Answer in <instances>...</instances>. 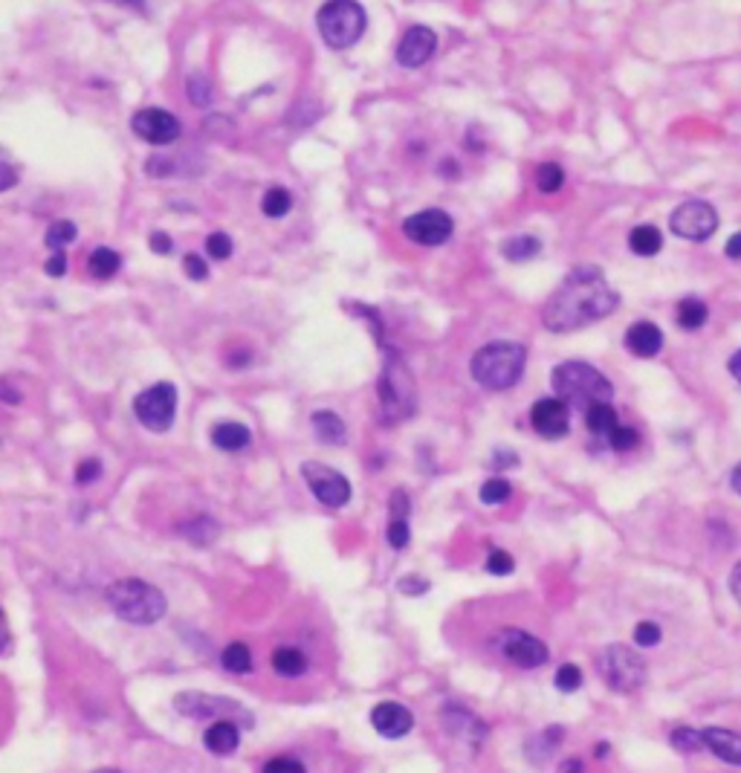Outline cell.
<instances>
[{"instance_id":"1","label":"cell","mask_w":741,"mask_h":773,"mask_svg":"<svg viewBox=\"0 0 741 773\" xmlns=\"http://www.w3.org/2000/svg\"><path fill=\"white\" fill-rule=\"evenodd\" d=\"M617 304H620V293L605 281L603 270L594 264H579L553 290V296L542 310V322L553 333H571L611 316Z\"/></svg>"},{"instance_id":"2","label":"cell","mask_w":741,"mask_h":773,"mask_svg":"<svg viewBox=\"0 0 741 773\" xmlns=\"http://www.w3.org/2000/svg\"><path fill=\"white\" fill-rule=\"evenodd\" d=\"M550 386L562 403H568V409H577L582 415H588L594 406L611 403V397H614V386L608 383L603 371H597L594 365L579 362V359H568V362L556 365L550 374Z\"/></svg>"},{"instance_id":"3","label":"cell","mask_w":741,"mask_h":773,"mask_svg":"<svg viewBox=\"0 0 741 773\" xmlns=\"http://www.w3.org/2000/svg\"><path fill=\"white\" fill-rule=\"evenodd\" d=\"M527 365V348L519 342H490L475 351L469 362L472 380L490 391L513 388L524 374Z\"/></svg>"},{"instance_id":"4","label":"cell","mask_w":741,"mask_h":773,"mask_svg":"<svg viewBox=\"0 0 741 773\" xmlns=\"http://www.w3.org/2000/svg\"><path fill=\"white\" fill-rule=\"evenodd\" d=\"M108 603L116 611V617L134 623V626H151L165 617V594L145 580H119L108 588Z\"/></svg>"},{"instance_id":"5","label":"cell","mask_w":741,"mask_h":773,"mask_svg":"<svg viewBox=\"0 0 741 773\" xmlns=\"http://www.w3.org/2000/svg\"><path fill=\"white\" fill-rule=\"evenodd\" d=\"M377 394H380V412L385 423H400L417 412V388H414L412 371L397 354H388L385 359Z\"/></svg>"},{"instance_id":"6","label":"cell","mask_w":741,"mask_h":773,"mask_svg":"<svg viewBox=\"0 0 741 773\" xmlns=\"http://www.w3.org/2000/svg\"><path fill=\"white\" fill-rule=\"evenodd\" d=\"M316 27H319L328 47L348 50L362 38V32L368 27V18H365V9L354 0H330L319 9Z\"/></svg>"},{"instance_id":"7","label":"cell","mask_w":741,"mask_h":773,"mask_svg":"<svg viewBox=\"0 0 741 773\" xmlns=\"http://www.w3.org/2000/svg\"><path fill=\"white\" fill-rule=\"evenodd\" d=\"M600 675L614 692H634L646 681V661L629 646L611 643L600 655Z\"/></svg>"},{"instance_id":"8","label":"cell","mask_w":741,"mask_h":773,"mask_svg":"<svg viewBox=\"0 0 741 773\" xmlns=\"http://www.w3.org/2000/svg\"><path fill=\"white\" fill-rule=\"evenodd\" d=\"M134 415L142 426H148L154 432H165L177 415V388L171 383H157V386L145 388L134 400Z\"/></svg>"},{"instance_id":"9","label":"cell","mask_w":741,"mask_h":773,"mask_svg":"<svg viewBox=\"0 0 741 773\" xmlns=\"http://www.w3.org/2000/svg\"><path fill=\"white\" fill-rule=\"evenodd\" d=\"M302 475L313 496L319 498L325 507H345L351 501V481L322 461H304Z\"/></svg>"},{"instance_id":"10","label":"cell","mask_w":741,"mask_h":773,"mask_svg":"<svg viewBox=\"0 0 741 773\" xmlns=\"http://www.w3.org/2000/svg\"><path fill=\"white\" fill-rule=\"evenodd\" d=\"M669 226L678 238H687V241H707L718 229V212L707 200H687L681 203L672 218H669Z\"/></svg>"},{"instance_id":"11","label":"cell","mask_w":741,"mask_h":773,"mask_svg":"<svg viewBox=\"0 0 741 773\" xmlns=\"http://www.w3.org/2000/svg\"><path fill=\"white\" fill-rule=\"evenodd\" d=\"M495 646L501 649V655L510 663L522 666V669H536V666H545L550 658L548 646L539 640V637L527 635L522 629H507L501 632Z\"/></svg>"},{"instance_id":"12","label":"cell","mask_w":741,"mask_h":773,"mask_svg":"<svg viewBox=\"0 0 741 773\" xmlns=\"http://www.w3.org/2000/svg\"><path fill=\"white\" fill-rule=\"evenodd\" d=\"M403 232H406L409 241L420 244V247H440V244H446L452 238L455 223H452V218L443 209H423V212H417L412 218H406Z\"/></svg>"},{"instance_id":"13","label":"cell","mask_w":741,"mask_h":773,"mask_svg":"<svg viewBox=\"0 0 741 773\" xmlns=\"http://www.w3.org/2000/svg\"><path fill=\"white\" fill-rule=\"evenodd\" d=\"M131 128L139 139L151 142V145H171L174 139L183 134V125L174 113L163 111V108H142L134 113Z\"/></svg>"},{"instance_id":"14","label":"cell","mask_w":741,"mask_h":773,"mask_svg":"<svg viewBox=\"0 0 741 773\" xmlns=\"http://www.w3.org/2000/svg\"><path fill=\"white\" fill-rule=\"evenodd\" d=\"M530 426L542 438H548V441L565 438L571 432V409H568V403H562L559 397L536 400L533 409H530Z\"/></svg>"},{"instance_id":"15","label":"cell","mask_w":741,"mask_h":773,"mask_svg":"<svg viewBox=\"0 0 741 773\" xmlns=\"http://www.w3.org/2000/svg\"><path fill=\"white\" fill-rule=\"evenodd\" d=\"M174 707L183 713V716L189 718H209V716H220L223 713H235V716H244L252 721L247 710H241L235 701H229V698H218V695H209V692H180L177 698H174Z\"/></svg>"},{"instance_id":"16","label":"cell","mask_w":741,"mask_h":773,"mask_svg":"<svg viewBox=\"0 0 741 773\" xmlns=\"http://www.w3.org/2000/svg\"><path fill=\"white\" fill-rule=\"evenodd\" d=\"M438 50V35L429 27H412L397 44V61L403 67H423Z\"/></svg>"},{"instance_id":"17","label":"cell","mask_w":741,"mask_h":773,"mask_svg":"<svg viewBox=\"0 0 741 773\" xmlns=\"http://www.w3.org/2000/svg\"><path fill=\"white\" fill-rule=\"evenodd\" d=\"M371 724H374V730L385 736V739H403V736H409L414 727V716L412 710H406L403 704H397V701H383V704H377L374 710H371Z\"/></svg>"},{"instance_id":"18","label":"cell","mask_w":741,"mask_h":773,"mask_svg":"<svg viewBox=\"0 0 741 773\" xmlns=\"http://www.w3.org/2000/svg\"><path fill=\"white\" fill-rule=\"evenodd\" d=\"M238 742H241V724L232 721V718H218L206 727L203 733V745L209 747L215 756H229L238 750Z\"/></svg>"},{"instance_id":"19","label":"cell","mask_w":741,"mask_h":773,"mask_svg":"<svg viewBox=\"0 0 741 773\" xmlns=\"http://www.w3.org/2000/svg\"><path fill=\"white\" fill-rule=\"evenodd\" d=\"M626 348L640 359L658 357L663 348V333L655 322H634L626 331Z\"/></svg>"},{"instance_id":"20","label":"cell","mask_w":741,"mask_h":773,"mask_svg":"<svg viewBox=\"0 0 741 773\" xmlns=\"http://www.w3.org/2000/svg\"><path fill=\"white\" fill-rule=\"evenodd\" d=\"M704 745L718 759L741 768V733L724 730V727H704Z\"/></svg>"},{"instance_id":"21","label":"cell","mask_w":741,"mask_h":773,"mask_svg":"<svg viewBox=\"0 0 741 773\" xmlns=\"http://www.w3.org/2000/svg\"><path fill=\"white\" fill-rule=\"evenodd\" d=\"M249 441H252V432H249L244 423H218L212 429V443L223 449V452H238V449H247Z\"/></svg>"},{"instance_id":"22","label":"cell","mask_w":741,"mask_h":773,"mask_svg":"<svg viewBox=\"0 0 741 773\" xmlns=\"http://www.w3.org/2000/svg\"><path fill=\"white\" fill-rule=\"evenodd\" d=\"M629 247H632L634 255H643V258L658 255L660 247H663V238H660L658 226H652V223L634 226L632 235H629Z\"/></svg>"},{"instance_id":"23","label":"cell","mask_w":741,"mask_h":773,"mask_svg":"<svg viewBox=\"0 0 741 773\" xmlns=\"http://www.w3.org/2000/svg\"><path fill=\"white\" fill-rule=\"evenodd\" d=\"M273 669L281 678H299L307 669V658L293 646H278L273 652Z\"/></svg>"},{"instance_id":"24","label":"cell","mask_w":741,"mask_h":773,"mask_svg":"<svg viewBox=\"0 0 741 773\" xmlns=\"http://www.w3.org/2000/svg\"><path fill=\"white\" fill-rule=\"evenodd\" d=\"M90 276L99 278V281H108L119 273V267H122V255L119 252H113L108 247H99L90 252Z\"/></svg>"},{"instance_id":"25","label":"cell","mask_w":741,"mask_h":773,"mask_svg":"<svg viewBox=\"0 0 741 773\" xmlns=\"http://www.w3.org/2000/svg\"><path fill=\"white\" fill-rule=\"evenodd\" d=\"M539 252H542V241L533 238V235L510 238V241H504V247H501V255H504L507 261H513V264H524V261L536 258Z\"/></svg>"},{"instance_id":"26","label":"cell","mask_w":741,"mask_h":773,"mask_svg":"<svg viewBox=\"0 0 741 773\" xmlns=\"http://www.w3.org/2000/svg\"><path fill=\"white\" fill-rule=\"evenodd\" d=\"M313 432L319 435V441L325 443H345V438H348L342 417L333 415V412H316L313 415Z\"/></svg>"},{"instance_id":"27","label":"cell","mask_w":741,"mask_h":773,"mask_svg":"<svg viewBox=\"0 0 741 773\" xmlns=\"http://www.w3.org/2000/svg\"><path fill=\"white\" fill-rule=\"evenodd\" d=\"M707 316H710L707 304L701 302V299H695V296H687V299H681V304H678V325H681L684 331H698V328H704Z\"/></svg>"},{"instance_id":"28","label":"cell","mask_w":741,"mask_h":773,"mask_svg":"<svg viewBox=\"0 0 741 773\" xmlns=\"http://www.w3.org/2000/svg\"><path fill=\"white\" fill-rule=\"evenodd\" d=\"M220 663H223V669H229V672H235V675H247V672H252V652H249L247 643L235 640V643H229V646L223 649Z\"/></svg>"},{"instance_id":"29","label":"cell","mask_w":741,"mask_h":773,"mask_svg":"<svg viewBox=\"0 0 741 773\" xmlns=\"http://www.w3.org/2000/svg\"><path fill=\"white\" fill-rule=\"evenodd\" d=\"M290 209H293V194L287 192L284 186H273L261 197V212L267 218H284Z\"/></svg>"},{"instance_id":"30","label":"cell","mask_w":741,"mask_h":773,"mask_svg":"<svg viewBox=\"0 0 741 773\" xmlns=\"http://www.w3.org/2000/svg\"><path fill=\"white\" fill-rule=\"evenodd\" d=\"M585 426H588L594 435L608 438V435H611V429H614V426H620V420H617V412L611 409V403H603V406H594V409L585 415Z\"/></svg>"},{"instance_id":"31","label":"cell","mask_w":741,"mask_h":773,"mask_svg":"<svg viewBox=\"0 0 741 773\" xmlns=\"http://www.w3.org/2000/svg\"><path fill=\"white\" fill-rule=\"evenodd\" d=\"M76 235H79V229H76V223L73 221H55L50 223V229H47V247L55 249V252H64L67 244H73L76 241Z\"/></svg>"},{"instance_id":"32","label":"cell","mask_w":741,"mask_h":773,"mask_svg":"<svg viewBox=\"0 0 741 773\" xmlns=\"http://www.w3.org/2000/svg\"><path fill=\"white\" fill-rule=\"evenodd\" d=\"M672 747L684 750V753H698V750H707L704 745V730H695V727H675L672 736H669Z\"/></svg>"},{"instance_id":"33","label":"cell","mask_w":741,"mask_h":773,"mask_svg":"<svg viewBox=\"0 0 741 773\" xmlns=\"http://www.w3.org/2000/svg\"><path fill=\"white\" fill-rule=\"evenodd\" d=\"M562 183H565V171H562V166H556V163H542V166L536 168V189H539V192H559Z\"/></svg>"},{"instance_id":"34","label":"cell","mask_w":741,"mask_h":773,"mask_svg":"<svg viewBox=\"0 0 741 773\" xmlns=\"http://www.w3.org/2000/svg\"><path fill=\"white\" fill-rule=\"evenodd\" d=\"M608 443H611V449H617V452H629L634 449L637 443H640V432L634 429V426H614L611 429V435H608Z\"/></svg>"},{"instance_id":"35","label":"cell","mask_w":741,"mask_h":773,"mask_svg":"<svg viewBox=\"0 0 741 773\" xmlns=\"http://www.w3.org/2000/svg\"><path fill=\"white\" fill-rule=\"evenodd\" d=\"M510 496H513V487H510V481H504V478H490V481H484V487H481V501H484V504H501V501H507Z\"/></svg>"},{"instance_id":"36","label":"cell","mask_w":741,"mask_h":773,"mask_svg":"<svg viewBox=\"0 0 741 773\" xmlns=\"http://www.w3.org/2000/svg\"><path fill=\"white\" fill-rule=\"evenodd\" d=\"M186 90H189V99H192L194 105H200V108H206V105L212 102V84H209L206 76H200V73L189 76Z\"/></svg>"},{"instance_id":"37","label":"cell","mask_w":741,"mask_h":773,"mask_svg":"<svg viewBox=\"0 0 741 773\" xmlns=\"http://www.w3.org/2000/svg\"><path fill=\"white\" fill-rule=\"evenodd\" d=\"M579 687H582V672H579V666L565 663V666H559V669H556V690L577 692Z\"/></svg>"},{"instance_id":"38","label":"cell","mask_w":741,"mask_h":773,"mask_svg":"<svg viewBox=\"0 0 741 773\" xmlns=\"http://www.w3.org/2000/svg\"><path fill=\"white\" fill-rule=\"evenodd\" d=\"M412 533H409V519H391L388 522V545L394 551H403L409 545Z\"/></svg>"},{"instance_id":"39","label":"cell","mask_w":741,"mask_h":773,"mask_svg":"<svg viewBox=\"0 0 741 773\" xmlns=\"http://www.w3.org/2000/svg\"><path fill=\"white\" fill-rule=\"evenodd\" d=\"M206 252L215 258V261H226L232 255V238L226 232H212L206 238Z\"/></svg>"},{"instance_id":"40","label":"cell","mask_w":741,"mask_h":773,"mask_svg":"<svg viewBox=\"0 0 741 773\" xmlns=\"http://www.w3.org/2000/svg\"><path fill=\"white\" fill-rule=\"evenodd\" d=\"M513 568H516V562L507 551H493L487 556V571L495 577H507V574H513Z\"/></svg>"},{"instance_id":"41","label":"cell","mask_w":741,"mask_h":773,"mask_svg":"<svg viewBox=\"0 0 741 773\" xmlns=\"http://www.w3.org/2000/svg\"><path fill=\"white\" fill-rule=\"evenodd\" d=\"M660 635H663V632H660L658 623H649V620L637 623V629H634V640H637L640 646H658Z\"/></svg>"},{"instance_id":"42","label":"cell","mask_w":741,"mask_h":773,"mask_svg":"<svg viewBox=\"0 0 741 773\" xmlns=\"http://www.w3.org/2000/svg\"><path fill=\"white\" fill-rule=\"evenodd\" d=\"M261 773H304V765L299 759H290V756H275L264 765Z\"/></svg>"},{"instance_id":"43","label":"cell","mask_w":741,"mask_h":773,"mask_svg":"<svg viewBox=\"0 0 741 773\" xmlns=\"http://www.w3.org/2000/svg\"><path fill=\"white\" fill-rule=\"evenodd\" d=\"M183 270H186V276L192 278V281H206L209 278V264L200 255H194V252H189L183 258Z\"/></svg>"},{"instance_id":"44","label":"cell","mask_w":741,"mask_h":773,"mask_svg":"<svg viewBox=\"0 0 741 773\" xmlns=\"http://www.w3.org/2000/svg\"><path fill=\"white\" fill-rule=\"evenodd\" d=\"M409 510H412V501L403 490H394L391 498H388V513L391 519H409Z\"/></svg>"},{"instance_id":"45","label":"cell","mask_w":741,"mask_h":773,"mask_svg":"<svg viewBox=\"0 0 741 773\" xmlns=\"http://www.w3.org/2000/svg\"><path fill=\"white\" fill-rule=\"evenodd\" d=\"M99 472H102V464L96 458H87L76 467V484H93L99 478Z\"/></svg>"},{"instance_id":"46","label":"cell","mask_w":741,"mask_h":773,"mask_svg":"<svg viewBox=\"0 0 741 773\" xmlns=\"http://www.w3.org/2000/svg\"><path fill=\"white\" fill-rule=\"evenodd\" d=\"M18 168L12 166L3 154H0V192H6V189H12V186H18Z\"/></svg>"},{"instance_id":"47","label":"cell","mask_w":741,"mask_h":773,"mask_svg":"<svg viewBox=\"0 0 741 773\" xmlns=\"http://www.w3.org/2000/svg\"><path fill=\"white\" fill-rule=\"evenodd\" d=\"M148 247L154 249L157 255H168L174 244H171V238L165 235V232H151V238H148Z\"/></svg>"},{"instance_id":"48","label":"cell","mask_w":741,"mask_h":773,"mask_svg":"<svg viewBox=\"0 0 741 773\" xmlns=\"http://www.w3.org/2000/svg\"><path fill=\"white\" fill-rule=\"evenodd\" d=\"M44 270H47V276H53V278L64 276V273H67V255H64V252H55L53 258L47 261V267H44Z\"/></svg>"},{"instance_id":"49","label":"cell","mask_w":741,"mask_h":773,"mask_svg":"<svg viewBox=\"0 0 741 773\" xmlns=\"http://www.w3.org/2000/svg\"><path fill=\"white\" fill-rule=\"evenodd\" d=\"M0 400L9 403V406H18V403H21V391L9 386L6 380H0Z\"/></svg>"},{"instance_id":"50","label":"cell","mask_w":741,"mask_h":773,"mask_svg":"<svg viewBox=\"0 0 741 773\" xmlns=\"http://www.w3.org/2000/svg\"><path fill=\"white\" fill-rule=\"evenodd\" d=\"M400 588H403L406 594H423V591L429 588V582L420 580V577H406V580H400Z\"/></svg>"},{"instance_id":"51","label":"cell","mask_w":741,"mask_h":773,"mask_svg":"<svg viewBox=\"0 0 741 773\" xmlns=\"http://www.w3.org/2000/svg\"><path fill=\"white\" fill-rule=\"evenodd\" d=\"M727 258H733V261H741V232H736L730 241H727Z\"/></svg>"},{"instance_id":"52","label":"cell","mask_w":741,"mask_h":773,"mask_svg":"<svg viewBox=\"0 0 741 773\" xmlns=\"http://www.w3.org/2000/svg\"><path fill=\"white\" fill-rule=\"evenodd\" d=\"M730 591H733L736 603L741 606V562L733 568V574H730Z\"/></svg>"},{"instance_id":"53","label":"cell","mask_w":741,"mask_h":773,"mask_svg":"<svg viewBox=\"0 0 741 773\" xmlns=\"http://www.w3.org/2000/svg\"><path fill=\"white\" fill-rule=\"evenodd\" d=\"M556 773H582V762L579 759H565Z\"/></svg>"},{"instance_id":"54","label":"cell","mask_w":741,"mask_h":773,"mask_svg":"<svg viewBox=\"0 0 741 773\" xmlns=\"http://www.w3.org/2000/svg\"><path fill=\"white\" fill-rule=\"evenodd\" d=\"M727 368H730V374L741 383V351H736V354L730 357V365H727Z\"/></svg>"},{"instance_id":"55","label":"cell","mask_w":741,"mask_h":773,"mask_svg":"<svg viewBox=\"0 0 741 773\" xmlns=\"http://www.w3.org/2000/svg\"><path fill=\"white\" fill-rule=\"evenodd\" d=\"M9 646V629H6V617H3V608H0V652Z\"/></svg>"},{"instance_id":"56","label":"cell","mask_w":741,"mask_h":773,"mask_svg":"<svg viewBox=\"0 0 741 773\" xmlns=\"http://www.w3.org/2000/svg\"><path fill=\"white\" fill-rule=\"evenodd\" d=\"M730 484H733V490H736V493H739V496H741V464H739V467H736V470H733V478H730Z\"/></svg>"},{"instance_id":"57","label":"cell","mask_w":741,"mask_h":773,"mask_svg":"<svg viewBox=\"0 0 741 773\" xmlns=\"http://www.w3.org/2000/svg\"><path fill=\"white\" fill-rule=\"evenodd\" d=\"M594 753H597V756L603 759V756H608V745H597V747H594Z\"/></svg>"},{"instance_id":"58","label":"cell","mask_w":741,"mask_h":773,"mask_svg":"<svg viewBox=\"0 0 741 773\" xmlns=\"http://www.w3.org/2000/svg\"><path fill=\"white\" fill-rule=\"evenodd\" d=\"M93 773H122V771H116V768H102V771H93Z\"/></svg>"}]
</instances>
